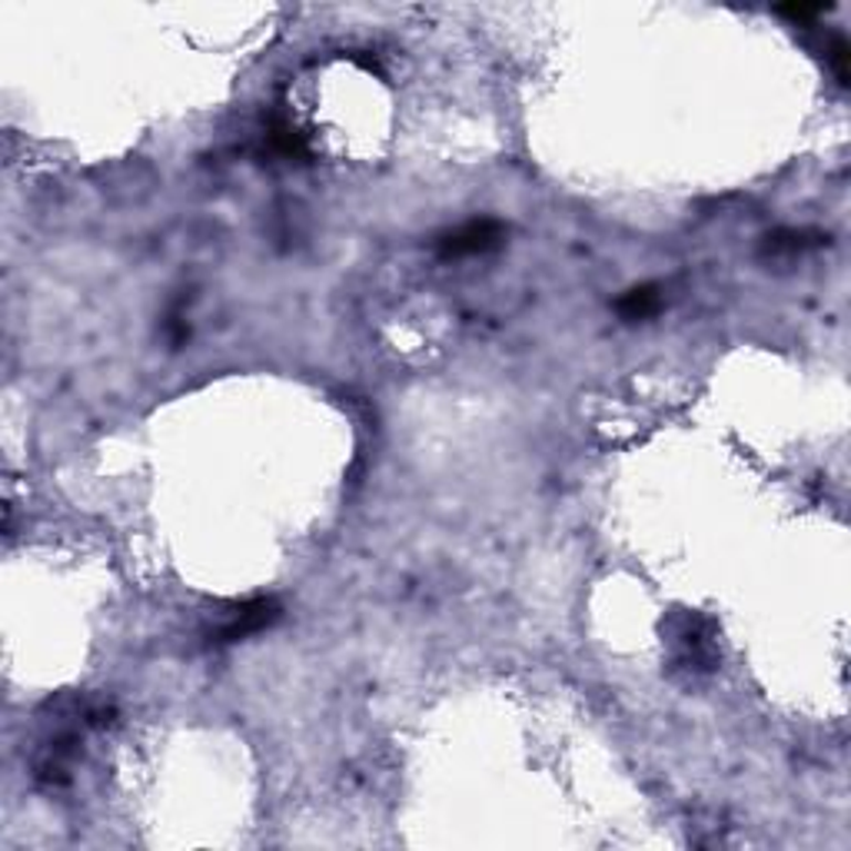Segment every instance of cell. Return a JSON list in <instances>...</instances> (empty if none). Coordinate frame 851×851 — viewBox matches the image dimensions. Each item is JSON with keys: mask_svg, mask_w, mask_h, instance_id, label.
<instances>
[{"mask_svg": "<svg viewBox=\"0 0 851 851\" xmlns=\"http://www.w3.org/2000/svg\"><path fill=\"white\" fill-rule=\"evenodd\" d=\"M276 619H280V606H276V599H266V596H260V599L240 602V606L230 612V619L217 626V632L210 635V642H213V645H230V642H240V639H246V635H253V632H263V629H270Z\"/></svg>", "mask_w": 851, "mask_h": 851, "instance_id": "6da1fadb", "label": "cell"}, {"mask_svg": "<svg viewBox=\"0 0 851 851\" xmlns=\"http://www.w3.org/2000/svg\"><path fill=\"white\" fill-rule=\"evenodd\" d=\"M503 240V223L500 220H470L450 233H443L437 240V253L443 260H463V256H476L486 253L493 246H500Z\"/></svg>", "mask_w": 851, "mask_h": 851, "instance_id": "7a4b0ae2", "label": "cell"}, {"mask_svg": "<svg viewBox=\"0 0 851 851\" xmlns=\"http://www.w3.org/2000/svg\"><path fill=\"white\" fill-rule=\"evenodd\" d=\"M659 306H662L659 286H635V290H629V293L616 303L619 316H626V319H645V316L659 313Z\"/></svg>", "mask_w": 851, "mask_h": 851, "instance_id": "3957f363", "label": "cell"}, {"mask_svg": "<svg viewBox=\"0 0 851 851\" xmlns=\"http://www.w3.org/2000/svg\"><path fill=\"white\" fill-rule=\"evenodd\" d=\"M831 64H834V71H838L841 84H848V44H844L841 38L831 44Z\"/></svg>", "mask_w": 851, "mask_h": 851, "instance_id": "277c9868", "label": "cell"}]
</instances>
